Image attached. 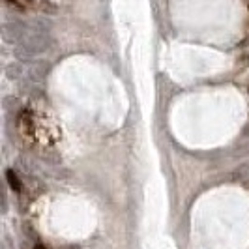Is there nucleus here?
I'll use <instances>...</instances> for the list:
<instances>
[{
    "instance_id": "f257e3e1",
    "label": "nucleus",
    "mask_w": 249,
    "mask_h": 249,
    "mask_svg": "<svg viewBox=\"0 0 249 249\" xmlns=\"http://www.w3.org/2000/svg\"><path fill=\"white\" fill-rule=\"evenodd\" d=\"M19 127H21V131H23L25 137H32V133H34V125H32V118H30L28 112H23V114L19 116Z\"/></svg>"
},
{
    "instance_id": "f03ea898",
    "label": "nucleus",
    "mask_w": 249,
    "mask_h": 249,
    "mask_svg": "<svg viewBox=\"0 0 249 249\" xmlns=\"http://www.w3.org/2000/svg\"><path fill=\"white\" fill-rule=\"evenodd\" d=\"M6 178H8V184H10V187H12L13 191H21V180L17 178V175L13 173L12 169L6 171Z\"/></svg>"
},
{
    "instance_id": "7ed1b4c3",
    "label": "nucleus",
    "mask_w": 249,
    "mask_h": 249,
    "mask_svg": "<svg viewBox=\"0 0 249 249\" xmlns=\"http://www.w3.org/2000/svg\"><path fill=\"white\" fill-rule=\"evenodd\" d=\"M236 176H238V178H242V180H249V161L238 167V169H236Z\"/></svg>"
},
{
    "instance_id": "20e7f679",
    "label": "nucleus",
    "mask_w": 249,
    "mask_h": 249,
    "mask_svg": "<svg viewBox=\"0 0 249 249\" xmlns=\"http://www.w3.org/2000/svg\"><path fill=\"white\" fill-rule=\"evenodd\" d=\"M36 249H45V248H36Z\"/></svg>"
},
{
    "instance_id": "39448f33",
    "label": "nucleus",
    "mask_w": 249,
    "mask_h": 249,
    "mask_svg": "<svg viewBox=\"0 0 249 249\" xmlns=\"http://www.w3.org/2000/svg\"><path fill=\"white\" fill-rule=\"evenodd\" d=\"M246 133H248V135H249V129H248V131H246Z\"/></svg>"
},
{
    "instance_id": "423d86ee",
    "label": "nucleus",
    "mask_w": 249,
    "mask_h": 249,
    "mask_svg": "<svg viewBox=\"0 0 249 249\" xmlns=\"http://www.w3.org/2000/svg\"><path fill=\"white\" fill-rule=\"evenodd\" d=\"M248 150H249V148H248Z\"/></svg>"
}]
</instances>
